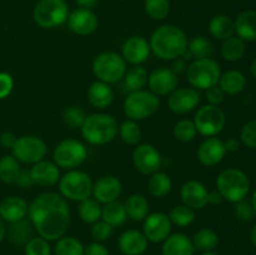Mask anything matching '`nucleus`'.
<instances>
[{"mask_svg": "<svg viewBox=\"0 0 256 255\" xmlns=\"http://www.w3.org/2000/svg\"><path fill=\"white\" fill-rule=\"evenodd\" d=\"M28 214L38 234L48 242L59 240L69 226V204L64 196L55 192H44L35 198Z\"/></svg>", "mask_w": 256, "mask_h": 255, "instance_id": "obj_1", "label": "nucleus"}, {"mask_svg": "<svg viewBox=\"0 0 256 255\" xmlns=\"http://www.w3.org/2000/svg\"><path fill=\"white\" fill-rule=\"evenodd\" d=\"M150 49L162 60L182 58L188 49V36L175 25H162L154 30L150 38Z\"/></svg>", "mask_w": 256, "mask_h": 255, "instance_id": "obj_2", "label": "nucleus"}, {"mask_svg": "<svg viewBox=\"0 0 256 255\" xmlns=\"http://www.w3.org/2000/svg\"><path fill=\"white\" fill-rule=\"evenodd\" d=\"M82 135L89 144L105 145L112 142L119 132V124L114 116L104 112H96L86 116L80 128Z\"/></svg>", "mask_w": 256, "mask_h": 255, "instance_id": "obj_3", "label": "nucleus"}, {"mask_svg": "<svg viewBox=\"0 0 256 255\" xmlns=\"http://www.w3.org/2000/svg\"><path fill=\"white\" fill-rule=\"evenodd\" d=\"M216 190L222 199L239 202L246 198L250 190V180L242 170L230 168L222 170L216 179Z\"/></svg>", "mask_w": 256, "mask_h": 255, "instance_id": "obj_4", "label": "nucleus"}, {"mask_svg": "<svg viewBox=\"0 0 256 255\" xmlns=\"http://www.w3.org/2000/svg\"><path fill=\"white\" fill-rule=\"evenodd\" d=\"M220 76H222L220 65L212 58L195 59L186 68L188 82L192 84V86L198 89L208 90L215 86L219 84Z\"/></svg>", "mask_w": 256, "mask_h": 255, "instance_id": "obj_5", "label": "nucleus"}, {"mask_svg": "<svg viewBox=\"0 0 256 255\" xmlns=\"http://www.w3.org/2000/svg\"><path fill=\"white\" fill-rule=\"evenodd\" d=\"M92 72L99 82L114 84L122 80L126 72V62L114 52H102L92 62Z\"/></svg>", "mask_w": 256, "mask_h": 255, "instance_id": "obj_6", "label": "nucleus"}, {"mask_svg": "<svg viewBox=\"0 0 256 255\" xmlns=\"http://www.w3.org/2000/svg\"><path fill=\"white\" fill-rule=\"evenodd\" d=\"M69 16V6L64 0H40L34 8L32 18L36 25L52 29L64 24Z\"/></svg>", "mask_w": 256, "mask_h": 255, "instance_id": "obj_7", "label": "nucleus"}, {"mask_svg": "<svg viewBox=\"0 0 256 255\" xmlns=\"http://www.w3.org/2000/svg\"><path fill=\"white\" fill-rule=\"evenodd\" d=\"M160 106V100L154 92L146 90L130 92L124 100V114L130 120H142L152 116Z\"/></svg>", "mask_w": 256, "mask_h": 255, "instance_id": "obj_8", "label": "nucleus"}, {"mask_svg": "<svg viewBox=\"0 0 256 255\" xmlns=\"http://www.w3.org/2000/svg\"><path fill=\"white\" fill-rule=\"evenodd\" d=\"M59 190L65 199L82 202L92 194V178L80 170H70L60 178Z\"/></svg>", "mask_w": 256, "mask_h": 255, "instance_id": "obj_9", "label": "nucleus"}, {"mask_svg": "<svg viewBox=\"0 0 256 255\" xmlns=\"http://www.w3.org/2000/svg\"><path fill=\"white\" fill-rule=\"evenodd\" d=\"M88 158L86 146L80 140L66 139L56 145L54 150V162L59 168L74 170L84 164Z\"/></svg>", "mask_w": 256, "mask_h": 255, "instance_id": "obj_10", "label": "nucleus"}, {"mask_svg": "<svg viewBox=\"0 0 256 255\" xmlns=\"http://www.w3.org/2000/svg\"><path fill=\"white\" fill-rule=\"evenodd\" d=\"M192 122L199 134L210 138L218 135L224 129L226 116L219 106L208 104L198 110Z\"/></svg>", "mask_w": 256, "mask_h": 255, "instance_id": "obj_11", "label": "nucleus"}, {"mask_svg": "<svg viewBox=\"0 0 256 255\" xmlns=\"http://www.w3.org/2000/svg\"><path fill=\"white\" fill-rule=\"evenodd\" d=\"M46 144L40 138L34 135H24L18 138L14 146L12 148V156L20 162L25 164H35L44 160L46 155Z\"/></svg>", "mask_w": 256, "mask_h": 255, "instance_id": "obj_12", "label": "nucleus"}, {"mask_svg": "<svg viewBox=\"0 0 256 255\" xmlns=\"http://www.w3.org/2000/svg\"><path fill=\"white\" fill-rule=\"evenodd\" d=\"M132 162L142 174L152 175L159 172L162 166V155L152 145L142 144L135 148L132 152Z\"/></svg>", "mask_w": 256, "mask_h": 255, "instance_id": "obj_13", "label": "nucleus"}, {"mask_svg": "<svg viewBox=\"0 0 256 255\" xmlns=\"http://www.w3.org/2000/svg\"><path fill=\"white\" fill-rule=\"evenodd\" d=\"M172 232V222L164 212H154L144 219L142 234L152 242H162Z\"/></svg>", "mask_w": 256, "mask_h": 255, "instance_id": "obj_14", "label": "nucleus"}, {"mask_svg": "<svg viewBox=\"0 0 256 255\" xmlns=\"http://www.w3.org/2000/svg\"><path fill=\"white\" fill-rule=\"evenodd\" d=\"M200 95L194 88H179L170 94L168 99L169 109L175 114H188L199 105Z\"/></svg>", "mask_w": 256, "mask_h": 255, "instance_id": "obj_15", "label": "nucleus"}, {"mask_svg": "<svg viewBox=\"0 0 256 255\" xmlns=\"http://www.w3.org/2000/svg\"><path fill=\"white\" fill-rule=\"evenodd\" d=\"M179 78L169 68H159L152 72L148 76L150 92L155 95H168L172 94L178 88Z\"/></svg>", "mask_w": 256, "mask_h": 255, "instance_id": "obj_16", "label": "nucleus"}, {"mask_svg": "<svg viewBox=\"0 0 256 255\" xmlns=\"http://www.w3.org/2000/svg\"><path fill=\"white\" fill-rule=\"evenodd\" d=\"M66 22L69 29L72 32L82 35V36L92 34L99 25V20H98L95 12H92L90 9H84V8H79L70 12Z\"/></svg>", "mask_w": 256, "mask_h": 255, "instance_id": "obj_17", "label": "nucleus"}, {"mask_svg": "<svg viewBox=\"0 0 256 255\" xmlns=\"http://www.w3.org/2000/svg\"><path fill=\"white\" fill-rule=\"evenodd\" d=\"M122 182L112 174L104 175L98 179L95 184H92V195L95 200L102 204L118 200V198L122 194Z\"/></svg>", "mask_w": 256, "mask_h": 255, "instance_id": "obj_18", "label": "nucleus"}, {"mask_svg": "<svg viewBox=\"0 0 256 255\" xmlns=\"http://www.w3.org/2000/svg\"><path fill=\"white\" fill-rule=\"evenodd\" d=\"M150 50L149 42L145 38L135 35L124 42L122 56L129 64L140 65L149 59Z\"/></svg>", "mask_w": 256, "mask_h": 255, "instance_id": "obj_19", "label": "nucleus"}, {"mask_svg": "<svg viewBox=\"0 0 256 255\" xmlns=\"http://www.w3.org/2000/svg\"><path fill=\"white\" fill-rule=\"evenodd\" d=\"M225 154H226V149H225L224 142L214 136L205 139L198 149V158L205 166L218 165L224 159Z\"/></svg>", "mask_w": 256, "mask_h": 255, "instance_id": "obj_20", "label": "nucleus"}, {"mask_svg": "<svg viewBox=\"0 0 256 255\" xmlns=\"http://www.w3.org/2000/svg\"><path fill=\"white\" fill-rule=\"evenodd\" d=\"M182 200L186 206L194 210H200L208 204L209 192L205 185L198 180H189L182 186Z\"/></svg>", "mask_w": 256, "mask_h": 255, "instance_id": "obj_21", "label": "nucleus"}, {"mask_svg": "<svg viewBox=\"0 0 256 255\" xmlns=\"http://www.w3.org/2000/svg\"><path fill=\"white\" fill-rule=\"evenodd\" d=\"M29 172L34 184L40 185V186H52L58 184L60 180L59 166L49 160L35 162Z\"/></svg>", "mask_w": 256, "mask_h": 255, "instance_id": "obj_22", "label": "nucleus"}, {"mask_svg": "<svg viewBox=\"0 0 256 255\" xmlns=\"http://www.w3.org/2000/svg\"><path fill=\"white\" fill-rule=\"evenodd\" d=\"M118 246L124 255H142L148 249V239L139 230H128L120 235Z\"/></svg>", "mask_w": 256, "mask_h": 255, "instance_id": "obj_23", "label": "nucleus"}, {"mask_svg": "<svg viewBox=\"0 0 256 255\" xmlns=\"http://www.w3.org/2000/svg\"><path fill=\"white\" fill-rule=\"evenodd\" d=\"M29 205L24 199L18 196L5 198L0 202V216L4 222H15L24 219L25 215L28 214Z\"/></svg>", "mask_w": 256, "mask_h": 255, "instance_id": "obj_24", "label": "nucleus"}, {"mask_svg": "<svg viewBox=\"0 0 256 255\" xmlns=\"http://www.w3.org/2000/svg\"><path fill=\"white\" fill-rule=\"evenodd\" d=\"M86 96L92 106L102 110L112 105V100H114V92L106 82H95L88 89Z\"/></svg>", "mask_w": 256, "mask_h": 255, "instance_id": "obj_25", "label": "nucleus"}, {"mask_svg": "<svg viewBox=\"0 0 256 255\" xmlns=\"http://www.w3.org/2000/svg\"><path fill=\"white\" fill-rule=\"evenodd\" d=\"M192 240L188 235L176 232L164 240L162 255H194Z\"/></svg>", "mask_w": 256, "mask_h": 255, "instance_id": "obj_26", "label": "nucleus"}, {"mask_svg": "<svg viewBox=\"0 0 256 255\" xmlns=\"http://www.w3.org/2000/svg\"><path fill=\"white\" fill-rule=\"evenodd\" d=\"M235 32L244 42H256V10H245L238 15Z\"/></svg>", "mask_w": 256, "mask_h": 255, "instance_id": "obj_27", "label": "nucleus"}, {"mask_svg": "<svg viewBox=\"0 0 256 255\" xmlns=\"http://www.w3.org/2000/svg\"><path fill=\"white\" fill-rule=\"evenodd\" d=\"M209 32L218 40H226L235 32V24L228 15H215L209 22Z\"/></svg>", "mask_w": 256, "mask_h": 255, "instance_id": "obj_28", "label": "nucleus"}, {"mask_svg": "<svg viewBox=\"0 0 256 255\" xmlns=\"http://www.w3.org/2000/svg\"><path fill=\"white\" fill-rule=\"evenodd\" d=\"M246 78L238 70H229L220 76L219 86L225 94L236 95L245 89Z\"/></svg>", "mask_w": 256, "mask_h": 255, "instance_id": "obj_29", "label": "nucleus"}, {"mask_svg": "<svg viewBox=\"0 0 256 255\" xmlns=\"http://www.w3.org/2000/svg\"><path fill=\"white\" fill-rule=\"evenodd\" d=\"M126 215L134 222H142L149 212V202L146 198L140 194L130 195L124 202Z\"/></svg>", "mask_w": 256, "mask_h": 255, "instance_id": "obj_30", "label": "nucleus"}, {"mask_svg": "<svg viewBox=\"0 0 256 255\" xmlns=\"http://www.w3.org/2000/svg\"><path fill=\"white\" fill-rule=\"evenodd\" d=\"M148 72L142 65H134L124 75L125 89L129 92H139L148 84Z\"/></svg>", "mask_w": 256, "mask_h": 255, "instance_id": "obj_31", "label": "nucleus"}, {"mask_svg": "<svg viewBox=\"0 0 256 255\" xmlns=\"http://www.w3.org/2000/svg\"><path fill=\"white\" fill-rule=\"evenodd\" d=\"M32 224L24 219L12 222L9 230H8V238L16 246H22V245L26 244L32 239Z\"/></svg>", "mask_w": 256, "mask_h": 255, "instance_id": "obj_32", "label": "nucleus"}, {"mask_svg": "<svg viewBox=\"0 0 256 255\" xmlns=\"http://www.w3.org/2000/svg\"><path fill=\"white\" fill-rule=\"evenodd\" d=\"M126 216L128 215L124 204L118 202V200L108 202L102 208V219L104 222H106L108 224L112 225V226H119V225L124 224L125 220H126Z\"/></svg>", "mask_w": 256, "mask_h": 255, "instance_id": "obj_33", "label": "nucleus"}, {"mask_svg": "<svg viewBox=\"0 0 256 255\" xmlns=\"http://www.w3.org/2000/svg\"><path fill=\"white\" fill-rule=\"evenodd\" d=\"M246 52V45L239 36H232L224 40L222 45V55L228 62H238L242 59Z\"/></svg>", "mask_w": 256, "mask_h": 255, "instance_id": "obj_34", "label": "nucleus"}, {"mask_svg": "<svg viewBox=\"0 0 256 255\" xmlns=\"http://www.w3.org/2000/svg\"><path fill=\"white\" fill-rule=\"evenodd\" d=\"M172 179L168 174L162 172H156L152 174L149 182H148V188L152 196L155 198H164L172 190Z\"/></svg>", "mask_w": 256, "mask_h": 255, "instance_id": "obj_35", "label": "nucleus"}, {"mask_svg": "<svg viewBox=\"0 0 256 255\" xmlns=\"http://www.w3.org/2000/svg\"><path fill=\"white\" fill-rule=\"evenodd\" d=\"M22 169L20 164L12 155H4L0 159V180L6 184L16 182Z\"/></svg>", "mask_w": 256, "mask_h": 255, "instance_id": "obj_36", "label": "nucleus"}, {"mask_svg": "<svg viewBox=\"0 0 256 255\" xmlns=\"http://www.w3.org/2000/svg\"><path fill=\"white\" fill-rule=\"evenodd\" d=\"M102 208L98 200L88 198L80 202L79 208H78V212L82 222H89V224H94L98 220L102 218Z\"/></svg>", "mask_w": 256, "mask_h": 255, "instance_id": "obj_37", "label": "nucleus"}, {"mask_svg": "<svg viewBox=\"0 0 256 255\" xmlns=\"http://www.w3.org/2000/svg\"><path fill=\"white\" fill-rule=\"evenodd\" d=\"M219 242V236L212 229H202L192 238V245L195 249L202 252H212Z\"/></svg>", "mask_w": 256, "mask_h": 255, "instance_id": "obj_38", "label": "nucleus"}, {"mask_svg": "<svg viewBox=\"0 0 256 255\" xmlns=\"http://www.w3.org/2000/svg\"><path fill=\"white\" fill-rule=\"evenodd\" d=\"M84 249L82 242L74 236H62L58 240L55 245L56 255H84Z\"/></svg>", "mask_w": 256, "mask_h": 255, "instance_id": "obj_39", "label": "nucleus"}, {"mask_svg": "<svg viewBox=\"0 0 256 255\" xmlns=\"http://www.w3.org/2000/svg\"><path fill=\"white\" fill-rule=\"evenodd\" d=\"M119 134L128 145H138L142 140V129L135 120H125L119 126Z\"/></svg>", "mask_w": 256, "mask_h": 255, "instance_id": "obj_40", "label": "nucleus"}, {"mask_svg": "<svg viewBox=\"0 0 256 255\" xmlns=\"http://www.w3.org/2000/svg\"><path fill=\"white\" fill-rule=\"evenodd\" d=\"M188 50L195 59H204V58L212 56L214 48L206 38L196 36L188 44Z\"/></svg>", "mask_w": 256, "mask_h": 255, "instance_id": "obj_41", "label": "nucleus"}, {"mask_svg": "<svg viewBox=\"0 0 256 255\" xmlns=\"http://www.w3.org/2000/svg\"><path fill=\"white\" fill-rule=\"evenodd\" d=\"M144 9L152 19L162 20L169 15L170 2L169 0H145Z\"/></svg>", "mask_w": 256, "mask_h": 255, "instance_id": "obj_42", "label": "nucleus"}, {"mask_svg": "<svg viewBox=\"0 0 256 255\" xmlns=\"http://www.w3.org/2000/svg\"><path fill=\"white\" fill-rule=\"evenodd\" d=\"M169 219L170 222L179 226H188L195 220V212L194 209L186 206L185 204L178 205L170 212Z\"/></svg>", "mask_w": 256, "mask_h": 255, "instance_id": "obj_43", "label": "nucleus"}, {"mask_svg": "<svg viewBox=\"0 0 256 255\" xmlns=\"http://www.w3.org/2000/svg\"><path fill=\"white\" fill-rule=\"evenodd\" d=\"M196 128H195L194 122H192V120L182 119L180 122H178L174 126V136L179 142H192L195 139V136H196Z\"/></svg>", "mask_w": 256, "mask_h": 255, "instance_id": "obj_44", "label": "nucleus"}, {"mask_svg": "<svg viewBox=\"0 0 256 255\" xmlns=\"http://www.w3.org/2000/svg\"><path fill=\"white\" fill-rule=\"evenodd\" d=\"M62 119L68 126H70L72 129H78V128L82 126L85 119H86V115L80 106H70L64 112Z\"/></svg>", "mask_w": 256, "mask_h": 255, "instance_id": "obj_45", "label": "nucleus"}, {"mask_svg": "<svg viewBox=\"0 0 256 255\" xmlns=\"http://www.w3.org/2000/svg\"><path fill=\"white\" fill-rule=\"evenodd\" d=\"M25 255H52V249L44 238H32L25 244Z\"/></svg>", "mask_w": 256, "mask_h": 255, "instance_id": "obj_46", "label": "nucleus"}, {"mask_svg": "<svg viewBox=\"0 0 256 255\" xmlns=\"http://www.w3.org/2000/svg\"><path fill=\"white\" fill-rule=\"evenodd\" d=\"M112 230H114V226L108 224L104 220H102V222L98 220L92 226V235L96 242H105V240H108L112 236Z\"/></svg>", "mask_w": 256, "mask_h": 255, "instance_id": "obj_47", "label": "nucleus"}, {"mask_svg": "<svg viewBox=\"0 0 256 255\" xmlns=\"http://www.w3.org/2000/svg\"><path fill=\"white\" fill-rule=\"evenodd\" d=\"M240 139L245 146L256 149V119L244 125L240 132Z\"/></svg>", "mask_w": 256, "mask_h": 255, "instance_id": "obj_48", "label": "nucleus"}, {"mask_svg": "<svg viewBox=\"0 0 256 255\" xmlns=\"http://www.w3.org/2000/svg\"><path fill=\"white\" fill-rule=\"evenodd\" d=\"M14 88V80L9 72H0V100L10 95Z\"/></svg>", "mask_w": 256, "mask_h": 255, "instance_id": "obj_49", "label": "nucleus"}, {"mask_svg": "<svg viewBox=\"0 0 256 255\" xmlns=\"http://www.w3.org/2000/svg\"><path fill=\"white\" fill-rule=\"evenodd\" d=\"M235 204H236V206H235L236 216L240 220H242V222H249L252 218V214H254V209H252V204L244 202V200H242L239 202H235Z\"/></svg>", "mask_w": 256, "mask_h": 255, "instance_id": "obj_50", "label": "nucleus"}, {"mask_svg": "<svg viewBox=\"0 0 256 255\" xmlns=\"http://www.w3.org/2000/svg\"><path fill=\"white\" fill-rule=\"evenodd\" d=\"M225 99V92H222V88L215 85V86L210 88L206 90V100L209 102L210 105H215V106H219Z\"/></svg>", "mask_w": 256, "mask_h": 255, "instance_id": "obj_51", "label": "nucleus"}, {"mask_svg": "<svg viewBox=\"0 0 256 255\" xmlns=\"http://www.w3.org/2000/svg\"><path fill=\"white\" fill-rule=\"evenodd\" d=\"M84 255H109V250L102 242H92L84 249Z\"/></svg>", "mask_w": 256, "mask_h": 255, "instance_id": "obj_52", "label": "nucleus"}, {"mask_svg": "<svg viewBox=\"0 0 256 255\" xmlns=\"http://www.w3.org/2000/svg\"><path fill=\"white\" fill-rule=\"evenodd\" d=\"M16 139L18 138L15 136L12 132H4L2 135H0V144H2L4 148H6V149H12V148L14 146Z\"/></svg>", "mask_w": 256, "mask_h": 255, "instance_id": "obj_53", "label": "nucleus"}, {"mask_svg": "<svg viewBox=\"0 0 256 255\" xmlns=\"http://www.w3.org/2000/svg\"><path fill=\"white\" fill-rule=\"evenodd\" d=\"M16 184L22 188H28V186H32L34 184L32 182V176H30V172H20L19 178L16 180Z\"/></svg>", "mask_w": 256, "mask_h": 255, "instance_id": "obj_54", "label": "nucleus"}, {"mask_svg": "<svg viewBox=\"0 0 256 255\" xmlns=\"http://www.w3.org/2000/svg\"><path fill=\"white\" fill-rule=\"evenodd\" d=\"M172 72H174L176 75H179L180 72H185V70H186V65H185V60L180 59V58H178V59L172 60Z\"/></svg>", "mask_w": 256, "mask_h": 255, "instance_id": "obj_55", "label": "nucleus"}, {"mask_svg": "<svg viewBox=\"0 0 256 255\" xmlns=\"http://www.w3.org/2000/svg\"><path fill=\"white\" fill-rule=\"evenodd\" d=\"M224 145H225V149H226V152H238L240 148L239 140L235 139V138H230V139H228L226 142H224Z\"/></svg>", "mask_w": 256, "mask_h": 255, "instance_id": "obj_56", "label": "nucleus"}, {"mask_svg": "<svg viewBox=\"0 0 256 255\" xmlns=\"http://www.w3.org/2000/svg\"><path fill=\"white\" fill-rule=\"evenodd\" d=\"M222 202V196L218 190H214V192H209V196H208V202L212 205H218Z\"/></svg>", "mask_w": 256, "mask_h": 255, "instance_id": "obj_57", "label": "nucleus"}, {"mask_svg": "<svg viewBox=\"0 0 256 255\" xmlns=\"http://www.w3.org/2000/svg\"><path fill=\"white\" fill-rule=\"evenodd\" d=\"M76 4L79 5L80 8H84V9H92L96 5L98 0H75Z\"/></svg>", "mask_w": 256, "mask_h": 255, "instance_id": "obj_58", "label": "nucleus"}, {"mask_svg": "<svg viewBox=\"0 0 256 255\" xmlns=\"http://www.w3.org/2000/svg\"><path fill=\"white\" fill-rule=\"evenodd\" d=\"M5 234H6V228H5L4 220H2V218L0 216V242H2V239H4Z\"/></svg>", "mask_w": 256, "mask_h": 255, "instance_id": "obj_59", "label": "nucleus"}, {"mask_svg": "<svg viewBox=\"0 0 256 255\" xmlns=\"http://www.w3.org/2000/svg\"><path fill=\"white\" fill-rule=\"evenodd\" d=\"M250 242H252V245H254V246H256V224L252 229V232H250Z\"/></svg>", "mask_w": 256, "mask_h": 255, "instance_id": "obj_60", "label": "nucleus"}, {"mask_svg": "<svg viewBox=\"0 0 256 255\" xmlns=\"http://www.w3.org/2000/svg\"><path fill=\"white\" fill-rule=\"evenodd\" d=\"M252 209H254V212L256 214V189L254 192V194H252Z\"/></svg>", "mask_w": 256, "mask_h": 255, "instance_id": "obj_61", "label": "nucleus"}, {"mask_svg": "<svg viewBox=\"0 0 256 255\" xmlns=\"http://www.w3.org/2000/svg\"><path fill=\"white\" fill-rule=\"evenodd\" d=\"M250 70H252V74L256 78V59L252 62V66H250Z\"/></svg>", "mask_w": 256, "mask_h": 255, "instance_id": "obj_62", "label": "nucleus"}, {"mask_svg": "<svg viewBox=\"0 0 256 255\" xmlns=\"http://www.w3.org/2000/svg\"><path fill=\"white\" fill-rule=\"evenodd\" d=\"M202 255H218V254H215V252H205Z\"/></svg>", "mask_w": 256, "mask_h": 255, "instance_id": "obj_63", "label": "nucleus"}]
</instances>
